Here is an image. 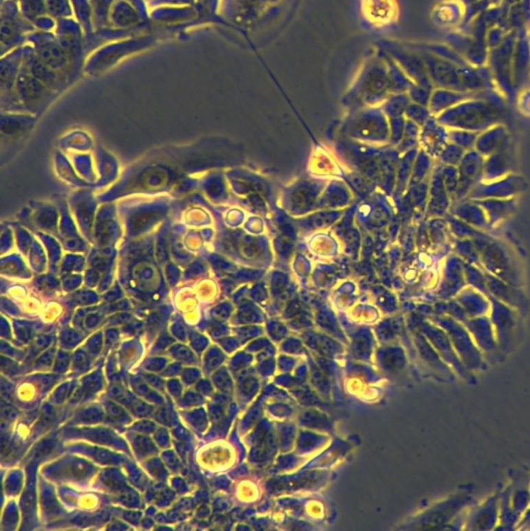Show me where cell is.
<instances>
[{
  "label": "cell",
  "mask_w": 530,
  "mask_h": 531,
  "mask_svg": "<svg viewBox=\"0 0 530 531\" xmlns=\"http://www.w3.org/2000/svg\"><path fill=\"white\" fill-rule=\"evenodd\" d=\"M436 117L448 129L467 130L479 134L501 123L503 110L483 99L471 98L459 103Z\"/></svg>",
  "instance_id": "6da1fadb"
},
{
  "label": "cell",
  "mask_w": 530,
  "mask_h": 531,
  "mask_svg": "<svg viewBox=\"0 0 530 531\" xmlns=\"http://www.w3.org/2000/svg\"><path fill=\"white\" fill-rule=\"evenodd\" d=\"M479 253L481 268L487 273L503 279L505 283L517 287L521 281V272L517 268L505 243L490 236L486 232L472 239Z\"/></svg>",
  "instance_id": "7a4b0ae2"
},
{
  "label": "cell",
  "mask_w": 530,
  "mask_h": 531,
  "mask_svg": "<svg viewBox=\"0 0 530 531\" xmlns=\"http://www.w3.org/2000/svg\"><path fill=\"white\" fill-rule=\"evenodd\" d=\"M517 30L507 32L503 44L489 52L488 67L495 86L507 99H511L517 90L513 80V54Z\"/></svg>",
  "instance_id": "3957f363"
},
{
  "label": "cell",
  "mask_w": 530,
  "mask_h": 531,
  "mask_svg": "<svg viewBox=\"0 0 530 531\" xmlns=\"http://www.w3.org/2000/svg\"><path fill=\"white\" fill-rule=\"evenodd\" d=\"M527 189V182L520 174H511L494 181H481L474 186L466 198L485 200V198H519Z\"/></svg>",
  "instance_id": "277c9868"
},
{
  "label": "cell",
  "mask_w": 530,
  "mask_h": 531,
  "mask_svg": "<svg viewBox=\"0 0 530 531\" xmlns=\"http://www.w3.org/2000/svg\"><path fill=\"white\" fill-rule=\"evenodd\" d=\"M484 163L485 157L476 150L467 151L463 156L462 160L457 166L459 172V190L456 202L466 198L472 188L483 180Z\"/></svg>",
  "instance_id": "5b68a950"
},
{
  "label": "cell",
  "mask_w": 530,
  "mask_h": 531,
  "mask_svg": "<svg viewBox=\"0 0 530 531\" xmlns=\"http://www.w3.org/2000/svg\"><path fill=\"white\" fill-rule=\"evenodd\" d=\"M443 165L439 163L436 166L430 176V189H428V214L432 217H446L450 213L452 208V200L444 185L443 174H442Z\"/></svg>",
  "instance_id": "8992f818"
},
{
  "label": "cell",
  "mask_w": 530,
  "mask_h": 531,
  "mask_svg": "<svg viewBox=\"0 0 530 531\" xmlns=\"http://www.w3.org/2000/svg\"><path fill=\"white\" fill-rule=\"evenodd\" d=\"M428 67H430V75H432L433 80L437 85L438 88L466 92L461 80L460 71H459L460 67L436 56H430Z\"/></svg>",
  "instance_id": "52a82bcc"
},
{
  "label": "cell",
  "mask_w": 530,
  "mask_h": 531,
  "mask_svg": "<svg viewBox=\"0 0 530 531\" xmlns=\"http://www.w3.org/2000/svg\"><path fill=\"white\" fill-rule=\"evenodd\" d=\"M530 74V36L528 28L518 30L513 54V80L516 88L521 86Z\"/></svg>",
  "instance_id": "ba28073f"
},
{
  "label": "cell",
  "mask_w": 530,
  "mask_h": 531,
  "mask_svg": "<svg viewBox=\"0 0 530 531\" xmlns=\"http://www.w3.org/2000/svg\"><path fill=\"white\" fill-rule=\"evenodd\" d=\"M511 137L507 127L503 123H497L477 137L474 150H476L483 157H488L497 152L511 148Z\"/></svg>",
  "instance_id": "9c48e42d"
},
{
  "label": "cell",
  "mask_w": 530,
  "mask_h": 531,
  "mask_svg": "<svg viewBox=\"0 0 530 531\" xmlns=\"http://www.w3.org/2000/svg\"><path fill=\"white\" fill-rule=\"evenodd\" d=\"M420 141L424 151L432 158L439 157L448 141V129L438 121L437 117H430L424 125Z\"/></svg>",
  "instance_id": "30bf717a"
},
{
  "label": "cell",
  "mask_w": 530,
  "mask_h": 531,
  "mask_svg": "<svg viewBox=\"0 0 530 531\" xmlns=\"http://www.w3.org/2000/svg\"><path fill=\"white\" fill-rule=\"evenodd\" d=\"M476 202L486 213L489 230L496 228L507 220L516 212L518 206V198H485L477 200Z\"/></svg>",
  "instance_id": "8fae6325"
},
{
  "label": "cell",
  "mask_w": 530,
  "mask_h": 531,
  "mask_svg": "<svg viewBox=\"0 0 530 531\" xmlns=\"http://www.w3.org/2000/svg\"><path fill=\"white\" fill-rule=\"evenodd\" d=\"M464 265L465 261L454 252L450 253L444 259L441 287L446 293L456 295L466 287Z\"/></svg>",
  "instance_id": "7c38bea8"
},
{
  "label": "cell",
  "mask_w": 530,
  "mask_h": 531,
  "mask_svg": "<svg viewBox=\"0 0 530 531\" xmlns=\"http://www.w3.org/2000/svg\"><path fill=\"white\" fill-rule=\"evenodd\" d=\"M450 214L458 217L459 219L465 221L477 230L484 231V232L489 230L486 213L476 200L464 198L454 202L450 208Z\"/></svg>",
  "instance_id": "4fadbf2b"
},
{
  "label": "cell",
  "mask_w": 530,
  "mask_h": 531,
  "mask_svg": "<svg viewBox=\"0 0 530 531\" xmlns=\"http://www.w3.org/2000/svg\"><path fill=\"white\" fill-rule=\"evenodd\" d=\"M465 5L460 0H443L433 10L432 18L441 27L457 30L464 17Z\"/></svg>",
  "instance_id": "5bb4252c"
},
{
  "label": "cell",
  "mask_w": 530,
  "mask_h": 531,
  "mask_svg": "<svg viewBox=\"0 0 530 531\" xmlns=\"http://www.w3.org/2000/svg\"><path fill=\"white\" fill-rule=\"evenodd\" d=\"M481 93V92H479ZM479 93L460 92V91L448 90V88H436L430 96V113L434 117L444 113L448 109L456 106L459 103L471 98H479Z\"/></svg>",
  "instance_id": "9a60e30c"
},
{
  "label": "cell",
  "mask_w": 530,
  "mask_h": 531,
  "mask_svg": "<svg viewBox=\"0 0 530 531\" xmlns=\"http://www.w3.org/2000/svg\"><path fill=\"white\" fill-rule=\"evenodd\" d=\"M514 158L511 148L485 158L481 181H494L513 172Z\"/></svg>",
  "instance_id": "2e32d148"
},
{
  "label": "cell",
  "mask_w": 530,
  "mask_h": 531,
  "mask_svg": "<svg viewBox=\"0 0 530 531\" xmlns=\"http://www.w3.org/2000/svg\"><path fill=\"white\" fill-rule=\"evenodd\" d=\"M452 252L465 263L481 267L479 251L471 239H452Z\"/></svg>",
  "instance_id": "e0dca14e"
},
{
  "label": "cell",
  "mask_w": 530,
  "mask_h": 531,
  "mask_svg": "<svg viewBox=\"0 0 530 531\" xmlns=\"http://www.w3.org/2000/svg\"><path fill=\"white\" fill-rule=\"evenodd\" d=\"M459 71H460L463 86L466 92L479 93L486 90V84L481 78L477 68L468 64V66L460 67Z\"/></svg>",
  "instance_id": "ac0fdd59"
},
{
  "label": "cell",
  "mask_w": 530,
  "mask_h": 531,
  "mask_svg": "<svg viewBox=\"0 0 530 531\" xmlns=\"http://www.w3.org/2000/svg\"><path fill=\"white\" fill-rule=\"evenodd\" d=\"M446 218L448 220L450 234H452L454 239H471L472 240L475 237L479 236L481 233L484 232V231H479L477 228H473L470 224L461 220L458 217L450 214V213L446 215Z\"/></svg>",
  "instance_id": "d6986e66"
},
{
  "label": "cell",
  "mask_w": 530,
  "mask_h": 531,
  "mask_svg": "<svg viewBox=\"0 0 530 531\" xmlns=\"http://www.w3.org/2000/svg\"><path fill=\"white\" fill-rule=\"evenodd\" d=\"M489 52L490 50L487 46L486 40H473L464 58L470 66L479 68L488 64Z\"/></svg>",
  "instance_id": "ffe728a7"
},
{
  "label": "cell",
  "mask_w": 530,
  "mask_h": 531,
  "mask_svg": "<svg viewBox=\"0 0 530 531\" xmlns=\"http://www.w3.org/2000/svg\"><path fill=\"white\" fill-rule=\"evenodd\" d=\"M464 275L467 285L474 287L483 293H488L486 273L481 267L465 263Z\"/></svg>",
  "instance_id": "44dd1931"
},
{
  "label": "cell",
  "mask_w": 530,
  "mask_h": 531,
  "mask_svg": "<svg viewBox=\"0 0 530 531\" xmlns=\"http://www.w3.org/2000/svg\"><path fill=\"white\" fill-rule=\"evenodd\" d=\"M446 44L452 49H454V51L458 52L459 54H461L464 58L465 54L468 51L471 44H472L473 38H471L470 34H466V32H462V30H450L446 34Z\"/></svg>",
  "instance_id": "7402d4cb"
},
{
  "label": "cell",
  "mask_w": 530,
  "mask_h": 531,
  "mask_svg": "<svg viewBox=\"0 0 530 531\" xmlns=\"http://www.w3.org/2000/svg\"><path fill=\"white\" fill-rule=\"evenodd\" d=\"M479 134L467 130L448 129V141L464 149L470 151L475 148Z\"/></svg>",
  "instance_id": "603a6c76"
},
{
  "label": "cell",
  "mask_w": 530,
  "mask_h": 531,
  "mask_svg": "<svg viewBox=\"0 0 530 531\" xmlns=\"http://www.w3.org/2000/svg\"><path fill=\"white\" fill-rule=\"evenodd\" d=\"M490 7L491 3L489 0H479L476 3L465 7V13L464 17H463L462 23H461V25L459 26L457 30L464 32V30H466L467 26H468L477 16L486 12Z\"/></svg>",
  "instance_id": "cb8c5ba5"
},
{
  "label": "cell",
  "mask_w": 530,
  "mask_h": 531,
  "mask_svg": "<svg viewBox=\"0 0 530 531\" xmlns=\"http://www.w3.org/2000/svg\"><path fill=\"white\" fill-rule=\"evenodd\" d=\"M466 151L454 143H448L440 153L438 160L442 165L458 166Z\"/></svg>",
  "instance_id": "d4e9b609"
},
{
  "label": "cell",
  "mask_w": 530,
  "mask_h": 531,
  "mask_svg": "<svg viewBox=\"0 0 530 531\" xmlns=\"http://www.w3.org/2000/svg\"><path fill=\"white\" fill-rule=\"evenodd\" d=\"M444 185L450 194L452 202H456L457 194L459 190V172L457 166L443 165L442 168Z\"/></svg>",
  "instance_id": "484cf974"
},
{
  "label": "cell",
  "mask_w": 530,
  "mask_h": 531,
  "mask_svg": "<svg viewBox=\"0 0 530 531\" xmlns=\"http://www.w3.org/2000/svg\"><path fill=\"white\" fill-rule=\"evenodd\" d=\"M507 20H509V25L511 30H517L518 32L522 28L527 27L520 3L509 7Z\"/></svg>",
  "instance_id": "4316f807"
},
{
  "label": "cell",
  "mask_w": 530,
  "mask_h": 531,
  "mask_svg": "<svg viewBox=\"0 0 530 531\" xmlns=\"http://www.w3.org/2000/svg\"><path fill=\"white\" fill-rule=\"evenodd\" d=\"M507 32L499 26H492L488 28L486 34V43L489 50L496 49L503 44V40L507 36Z\"/></svg>",
  "instance_id": "83f0119b"
},
{
  "label": "cell",
  "mask_w": 530,
  "mask_h": 531,
  "mask_svg": "<svg viewBox=\"0 0 530 531\" xmlns=\"http://www.w3.org/2000/svg\"><path fill=\"white\" fill-rule=\"evenodd\" d=\"M518 107L522 113L530 115V88H524L519 93Z\"/></svg>",
  "instance_id": "f1b7e54d"
},
{
  "label": "cell",
  "mask_w": 530,
  "mask_h": 531,
  "mask_svg": "<svg viewBox=\"0 0 530 531\" xmlns=\"http://www.w3.org/2000/svg\"><path fill=\"white\" fill-rule=\"evenodd\" d=\"M520 5H521L522 11H523L524 18H525L528 28L530 25V0H521Z\"/></svg>",
  "instance_id": "f546056e"
},
{
  "label": "cell",
  "mask_w": 530,
  "mask_h": 531,
  "mask_svg": "<svg viewBox=\"0 0 530 531\" xmlns=\"http://www.w3.org/2000/svg\"><path fill=\"white\" fill-rule=\"evenodd\" d=\"M521 0H503V3H505V5H516V3H519Z\"/></svg>",
  "instance_id": "4dcf8cb0"
},
{
  "label": "cell",
  "mask_w": 530,
  "mask_h": 531,
  "mask_svg": "<svg viewBox=\"0 0 530 531\" xmlns=\"http://www.w3.org/2000/svg\"><path fill=\"white\" fill-rule=\"evenodd\" d=\"M460 1L465 7H467V5H472V3H476L479 0H460Z\"/></svg>",
  "instance_id": "1f68e13d"
},
{
  "label": "cell",
  "mask_w": 530,
  "mask_h": 531,
  "mask_svg": "<svg viewBox=\"0 0 530 531\" xmlns=\"http://www.w3.org/2000/svg\"><path fill=\"white\" fill-rule=\"evenodd\" d=\"M491 3V5H498L503 3V0H489Z\"/></svg>",
  "instance_id": "d6a6232c"
},
{
  "label": "cell",
  "mask_w": 530,
  "mask_h": 531,
  "mask_svg": "<svg viewBox=\"0 0 530 531\" xmlns=\"http://www.w3.org/2000/svg\"><path fill=\"white\" fill-rule=\"evenodd\" d=\"M528 32H529V34H530V25H529V27H528Z\"/></svg>",
  "instance_id": "836d02e7"
},
{
  "label": "cell",
  "mask_w": 530,
  "mask_h": 531,
  "mask_svg": "<svg viewBox=\"0 0 530 531\" xmlns=\"http://www.w3.org/2000/svg\"><path fill=\"white\" fill-rule=\"evenodd\" d=\"M529 36H530V34H529Z\"/></svg>",
  "instance_id": "e575fe53"
}]
</instances>
